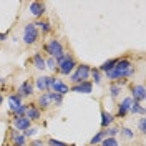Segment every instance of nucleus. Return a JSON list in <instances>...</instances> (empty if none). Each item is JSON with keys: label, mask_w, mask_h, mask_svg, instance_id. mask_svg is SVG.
<instances>
[{"label": "nucleus", "mask_w": 146, "mask_h": 146, "mask_svg": "<svg viewBox=\"0 0 146 146\" xmlns=\"http://www.w3.org/2000/svg\"><path fill=\"white\" fill-rule=\"evenodd\" d=\"M133 73V68H131V63H129V60H118L116 65H115V68L111 70V72L106 73V76H108L110 80H119V78H126Z\"/></svg>", "instance_id": "obj_1"}, {"label": "nucleus", "mask_w": 146, "mask_h": 146, "mask_svg": "<svg viewBox=\"0 0 146 146\" xmlns=\"http://www.w3.org/2000/svg\"><path fill=\"white\" fill-rule=\"evenodd\" d=\"M55 62H56V66H58V70H60L62 75H72L73 70H75V66H76L75 58H73L72 55H62Z\"/></svg>", "instance_id": "obj_2"}, {"label": "nucleus", "mask_w": 146, "mask_h": 146, "mask_svg": "<svg viewBox=\"0 0 146 146\" xmlns=\"http://www.w3.org/2000/svg\"><path fill=\"white\" fill-rule=\"evenodd\" d=\"M88 76H90V66L88 65H78L76 70L70 75V80L73 85H78L82 82H88Z\"/></svg>", "instance_id": "obj_3"}, {"label": "nucleus", "mask_w": 146, "mask_h": 146, "mask_svg": "<svg viewBox=\"0 0 146 146\" xmlns=\"http://www.w3.org/2000/svg\"><path fill=\"white\" fill-rule=\"evenodd\" d=\"M45 50L50 53V56H52V58H55V60H56V58H60L62 55H65L63 46H62V43H60L56 38H52V40L46 43V45H45Z\"/></svg>", "instance_id": "obj_4"}, {"label": "nucleus", "mask_w": 146, "mask_h": 146, "mask_svg": "<svg viewBox=\"0 0 146 146\" xmlns=\"http://www.w3.org/2000/svg\"><path fill=\"white\" fill-rule=\"evenodd\" d=\"M38 40V28L35 27V23H28L23 28V42L27 45H33Z\"/></svg>", "instance_id": "obj_5"}, {"label": "nucleus", "mask_w": 146, "mask_h": 146, "mask_svg": "<svg viewBox=\"0 0 146 146\" xmlns=\"http://www.w3.org/2000/svg\"><path fill=\"white\" fill-rule=\"evenodd\" d=\"M53 76H40V78H36V88L40 91H48L52 88V85H53Z\"/></svg>", "instance_id": "obj_6"}, {"label": "nucleus", "mask_w": 146, "mask_h": 146, "mask_svg": "<svg viewBox=\"0 0 146 146\" xmlns=\"http://www.w3.org/2000/svg\"><path fill=\"white\" fill-rule=\"evenodd\" d=\"M28 10H30V13L33 17H42L45 13V3H42V2H32Z\"/></svg>", "instance_id": "obj_7"}, {"label": "nucleus", "mask_w": 146, "mask_h": 146, "mask_svg": "<svg viewBox=\"0 0 146 146\" xmlns=\"http://www.w3.org/2000/svg\"><path fill=\"white\" fill-rule=\"evenodd\" d=\"M50 90L53 91V93H58V95H65V93H68V91H70V88H68V85H66V83H63L62 80H56V78H55L53 85H52V88H50Z\"/></svg>", "instance_id": "obj_8"}, {"label": "nucleus", "mask_w": 146, "mask_h": 146, "mask_svg": "<svg viewBox=\"0 0 146 146\" xmlns=\"http://www.w3.org/2000/svg\"><path fill=\"white\" fill-rule=\"evenodd\" d=\"M146 98V93H145V86L143 85H136L133 86V91H131V100L133 101H143Z\"/></svg>", "instance_id": "obj_9"}, {"label": "nucleus", "mask_w": 146, "mask_h": 146, "mask_svg": "<svg viewBox=\"0 0 146 146\" xmlns=\"http://www.w3.org/2000/svg\"><path fill=\"white\" fill-rule=\"evenodd\" d=\"M20 96H30V95H33V83L32 82H23L20 85V88H18V93Z\"/></svg>", "instance_id": "obj_10"}, {"label": "nucleus", "mask_w": 146, "mask_h": 146, "mask_svg": "<svg viewBox=\"0 0 146 146\" xmlns=\"http://www.w3.org/2000/svg\"><path fill=\"white\" fill-rule=\"evenodd\" d=\"M72 90L76 91V93H91L93 85L90 82H82V83H78V85H73Z\"/></svg>", "instance_id": "obj_11"}, {"label": "nucleus", "mask_w": 146, "mask_h": 146, "mask_svg": "<svg viewBox=\"0 0 146 146\" xmlns=\"http://www.w3.org/2000/svg\"><path fill=\"white\" fill-rule=\"evenodd\" d=\"M131 103H133V100H131V96H128V98H125V100L119 103V108H118V116H125L128 111H129V108H131Z\"/></svg>", "instance_id": "obj_12"}, {"label": "nucleus", "mask_w": 146, "mask_h": 146, "mask_svg": "<svg viewBox=\"0 0 146 146\" xmlns=\"http://www.w3.org/2000/svg\"><path fill=\"white\" fill-rule=\"evenodd\" d=\"M15 128L17 129H20V131H25V129H28L30 128V125H32V121L28 118H25V116H22V118H15Z\"/></svg>", "instance_id": "obj_13"}, {"label": "nucleus", "mask_w": 146, "mask_h": 146, "mask_svg": "<svg viewBox=\"0 0 146 146\" xmlns=\"http://www.w3.org/2000/svg\"><path fill=\"white\" fill-rule=\"evenodd\" d=\"M40 110L36 108V106H28L27 111H25V118H28L30 121H33V119H40Z\"/></svg>", "instance_id": "obj_14"}, {"label": "nucleus", "mask_w": 146, "mask_h": 146, "mask_svg": "<svg viewBox=\"0 0 146 146\" xmlns=\"http://www.w3.org/2000/svg\"><path fill=\"white\" fill-rule=\"evenodd\" d=\"M113 119H115V116H113L111 113L105 111V110H101V126L108 128L110 125H113Z\"/></svg>", "instance_id": "obj_15"}, {"label": "nucleus", "mask_w": 146, "mask_h": 146, "mask_svg": "<svg viewBox=\"0 0 146 146\" xmlns=\"http://www.w3.org/2000/svg\"><path fill=\"white\" fill-rule=\"evenodd\" d=\"M9 105H10V110L13 111L15 108H18L22 105V96L20 95H10L9 96Z\"/></svg>", "instance_id": "obj_16"}, {"label": "nucleus", "mask_w": 146, "mask_h": 146, "mask_svg": "<svg viewBox=\"0 0 146 146\" xmlns=\"http://www.w3.org/2000/svg\"><path fill=\"white\" fill-rule=\"evenodd\" d=\"M38 103L42 105V108H46V106H50V103H52V98H50V91H45V93H42V95H40V98H38Z\"/></svg>", "instance_id": "obj_17"}, {"label": "nucleus", "mask_w": 146, "mask_h": 146, "mask_svg": "<svg viewBox=\"0 0 146 146\" xmlns=\"http://www.w3.org/2000/svg\"><path fill=\"white\" fill-rule=\"evenodd\" d=\"M33 65H35L38 70H45V60L40 53H35L33 55Z\"/></svg>", "instance_id": "obj_18"}, {"label": "nucleus", "mask_w": 146, "mask_h": 146, "mask_svg": "<svg viewBox=\"0 0 146 146\" xmlns=\"http://www.w3.org/2000/svg\"><path fill=\"white\" fill-rule=\"evenodd\" d=\"M116 62H118V60H115V58H113V60H108V62H105V63H103V65L100 66V70H101V72H105V73L111 72V70L115 68Z\"/></svg>", "instance_id": "obj_19"}, {"label": "nucleus", "mask_w": 146, "mask_h": 146, "mask_svg": "<svg viewBox=\"0 0 146 146\" xmlns=\"http://www.w3.org/2000/svg\"><path fill=\"white\" fill-rule=\"evenodd\" d=\"M12 138H13L15 146H23V145H25V136H23V135H20V133H17V131H13Z\"/></svg>", "instance_id": "obj_20"}, {"label": "nucleus", "mask_w": 146, "mask_h": 146, "mask_svg": "<svg viewBox=\"0 0 146 146\" xmlns=\"http://www.w3.org/2000/svg\"><path fill=\"white\" fill-rule=\"evenodd\" d=\"M105 136H106V133H105V131H98V133H96V135H95V136L91 138V141H90V145H98V143H101V141H103V139H105Z\"/></svg>", "instance_id": "obj_21"}, {"label": "nucleus", "mask_w": 146, "mask_h": 146, "mask_svg": "<svg viewBox=\"0 0 146 146\" xmlns=\"http://www.w3.org/2000/svg\"><path fill=\"white\" fill-rule=\"evenodd\" d=\"M129 111H131V113H139V115H145V108H143L139 103H136V101H133V103H131V108H129Z\"/></svg>", "instance_id": "obj_22"}, {"label": "nucleus", "mask_w": 146, "mask_h": 146, "mask_svg": "<svg viewBox=\"0 0 146 146\" xmlns=\"http://www.w3.org/2000/svg\"><path fill=\"white\" fill-rule=\"evenodd\" d=\"M35 27H36V28H40L43 33H48V32L52 30V28H50V23H48V22H42V20H40V22H36Z\"/></svg>", "instance_id": "obj_23"}, {"label": "nucleus", "mask_w": 146, "mask_h": 146, "mask_svg": "<svg viewBox=\"0 0 146 146\" xmlns=\"http://www.w3.org/2000/svg\"><path fill=\"white\" fill-rule=\"evenodd\" d=\"M50 98H52V103H55V105H62L63 103V95H58V93L50 91Z\"/></svg>", "instance_id": "obj_24"}, {"label": "nucleus", "mask_w": 146, "mask_h": 146, "mask_svg": "<svg viewBox=\"0 0 146 146\" xmlns=\"http://www.w3.org/2000/svg\"><path fill=\"white\" fill-rule=\"evenodd\" d=\"M119 91H121V86H119L118 83H113V85L110 86V95H111L113 98H116V96H118Z\"/></svg>", "instance_id": "obj_25"}, {"label": "nucleus", "mask_w": 146, "mask_h": 146, "mask_svg": "<svg viewBox=\"0 0 146 146\" xmlns=\"http://www.w3.org/2000/svg\"><path fill=\"white\" fill-rule=\"evenodd\" d=\"M25 111H27V106L25 105H20L18 108L13 110V115H15V118H22V116H25Z\"/></svg>", "instance_id": "obj_26"}, {"label": "nucleus", "mask_w": 146, "mask_h": 146, "mask_svg": "<svg viewBox=\"0 0 146 146\" xmlns=\"http://www.w3.org/2000/svg\"><path fill=\"white\" fill-rule=\"evenodd\" d=\"M101 146H119V145L115 138H105V139L101 141Z\"/></svg>", "instance_id": "obj_27"}, {"label": "nucleus", "mask_w": 146, "mask_h": 146, "mask_svg": "<svg viewBox=\"0 0 146 146\" xmlns=\"http://www.w3.org/2000/svg\"><path fill=\"white\" fill-rule=\"evenodd\" d=\"M90 73H91V76H93V82L96 83V85H100L101 83V76H100V70H90Z\"/></svg>", "instance_id": "obj_28"}, {"label": "nucleus", "mask_w": 146, "mask_h": 146, "mask_svg": "<svg viewBox=\"0 0 146 146\" xmlns=\"http://www.w3.org/2000/svg\"><path fill=\"white\" fill-rule=\"evenodd\" d=\"M45 68H50V70H55V68H56V62H55V58L50 56V58L46 60L45 62Z\"/></svg>", "instance_id": "obj_29"}, {"label": "nucleus", "mask_w": 146, "mask_h": 146, "mask_svg": "<svg viewBox=\"0 0 146 146\" xmlns=\"http://www.w3.org/2000/svg\"><path fill=\"white\" fill-rule=\"evenodd\" d=\"M105 133H106V136L108 138H115L119 133V129L118 128H108V131H105Z\"/></svg>", "instance_id": "obj_30"}, {"label": "nucleus", "mask_w": 146, "mask_h": 146, "mask_svg": "<svg viewBox=\"0 0 146 146\" xmlns=\"http://www.w3.org/2000/svg\"><path fill=\"white\" fill-rule=\"evenodd\" d=\"M48 146H66V143H62V141H58V139L50 138V139H48Z\"/></svg>", "instance_id": "obj_31"}, {"label": "nucleus", "mask_w": 146, "mask_h": 146, "mask_svg": "<svg viewBox=\"0 0 146 146\" xmlns=\"http://www.w3.org/2000/svg\"><path fill=\"white\" fill-rule=\"evenodd\" d=\"M36 131H38V129H35V128H28V129H25V131H23V136H25V138L33 136V135H36Z\"/></svg>", "instance_id": "obj_32"}, {"label": "nucleus", "mask_w": 146, "mask_h": 146, "mask_svg": "<svg viewBox=\"0 0 146 146\" xmlns=\"http://www.w3.org/2000/svg\"><path fill=\"white\" fill-rule=\"evenodd\" d=\"M138 126H139V131H141V133H146V119L141 118L139 123H138Z\"/></svg>", "instance_id": "obj_33"}, {"label": "nucleus", "mask_w": 146, "mask_h": 146, "mask_svg": "<svg viewBox=\"0 0 146 146\" xmlns=\"http://www.w3.org/2000/svg\"><path fill=\"white\" fill-rule=\"evenodd\" d=\"M121 135H123V136H126V138H133V136H135V135H133V131H131V129H128V128H123V129H121Z\"/></svg>", "instance_id": "obj_34"}, {"label": "nucleus", "mask_w": 146, "mask_h": 146, "mask_svg": "<svg viewBox=\"0 0 146 146\" xmlns=\"http://www.w3.org/2000/svg\"><path fill=\"white\" fill-rule=\"evenodd\" d=\"M32 146H43V143H42V141H33Z\"/></svg>", "instance_id": "obj_35"}, {"label": "nucleus", "mask_w": 146, "mask_h": 146, "mask_svg": "<svg viewBox=\"0 0 146 146\" xmlns=\"http://www.w3.org/2000/svg\"><path fill=\"white\" fill-rule=\"evenodd\" d=\"M7 38V33H0V40H5Z\"/></svg>", "instance_id": "obj_36"}, {"label": "nucleus", "mask_w": 146, "mask_h": 146, "mask_svg": "<svg viewBox=\"0 0 146 146\" xmlns=\"http://www.w3.org/2000/svg\"><path fill=\"white\" fill-rule=\"evenodd\" d=\"M0 105H2V95H0Z\"/></svg>", "instance_id": "obj_37"}]
</instances>
